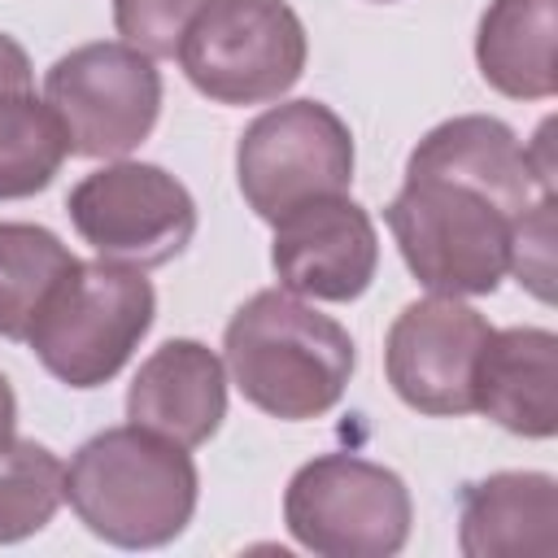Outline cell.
Returning a JSON list of instances; mask_svg holds the SVG:
<instances>
[{
	"label": "cell",
	"mask_w": 558,
	"mask_h": 558,
	"mask_svg": "<svg viewBox=\"0 0 558 558\" xmlns=\"http://www.w3.org/2000/svg\"><path fill=\"white\" fill-rule=\"evenodd\" d=\"M157 318V292L140 266L74 262L35 314L26 344L44 371L70 388L109 384Z\"/></svg>",
	"instance_id": "4"
},
{
	"label": "cell",
	"mask_w": 558,
	"mask_h": 558,
	"mask_svg": "<svg viewBox=\"0 0 558 558\" xmlns=\"http://www.w3.org/2000/svg\"><path fill=\"white\" fill-rule=\"evenodd\" d=\"M471 401L497 427L549 440L558 432V336L549 327H506L480 349Z\"/></svg>",
	"instance_id": "13"
},
{
	"label": "cell",
	"mask_w": 558,
	"mask_h": 558,
	"mask_svg": "<svg viewBox=\"0 0 558 558\" xmlns=\"http://www.w3.org/2000/svg\"><path fill=\"white\" fill-rule=\"evenodd\" d=\"M126 418L183 449L205 445L227 418V362L187 336L157 344L126 388Z\"/></svg>",
	"instance_id": "12"
},
{
	"label": "cell",
	"mask_w": 558,
	"mask_h": 558,
	"mask_svg": "<svg viewBox=\"0 0 558 558\" xmlns=\"http://www.w3.org/2000/svg\"><path fill=\"white\" fill-rule=\"evenodd\" d=\"M78 257L39 222H0V336L26 340L48 292Z\"/></svg>",
	"instance_id": "17"
},
{
	"label": "cell",
	"mask_w": 558,
	"mask_h": 558,
	"mask_svg": "<svg viewBox=\"0 0 558 558\" xmlns=\"http://www.w3.org/2000/svg\"><path fill=\"white\" fill-rule=\"evenodd\" d=\"M488 336L493 327L480 310H471L462 296L432 292L392 318L384 336V375L392 392L418 414H471V379Z\"/></svg>",
	"instance_id": "10"
},
{
	"label": "cell",
	"mask_w": 558,
	"mask_h": 558,
	"mask_svg": "<svg viewBox=\"0 0 558 558\" xmlns=\"http://www.w3.org/2000/svg\"><path fill=\"white\" fill-rule=\"evenodd\" d=\"M292 541L323 558H388L410 541L414 506L397 471L357 453H318L283 488Z\"/></svg>",
	"instance_id": "5"
},
{
	"label": "cell",
	"mask_w": 558,
	"mask_h": 558,
	"mask_svg": "<svg viewBox=\"0 0 558 558\" xmlns=\"http://www.w3.org/2000/svg\"><path fill=\"white\" fill-rule=\"evenodd\" d=\"M384 4H388V0H384Z\"/></svg>",
	"instance_id": "22"
},
{
	"label": "cell",
	"mask_w": 558,
	"mask_h": 558,
	"mask_svg": "<svg viewBox=\"0 0 558 558\" xmlns=\"http://www.w3.org/2000/svg\"><path fill=\"white\" fill-rule=\"evenodd\" d=\"M222 353L244 401L283 423L336 410L357 366L353 336L288 288L253 292L231 314Z\"/></svg>",
	"instance_id": "2"
},
{
	"label": "cell",
	"mask_w": 558,
	"mask_h": 558,
	"mask_svg": "<svg viewBox=\"0 0 558 558\" xmlns=\"http://www.w3.org/2000/svg\"><path fill=\"white\" fill-rule=\"evenodd\" d=\"M558 0H488L475 26V65L510 100H549L558 92Z\"/></svg>",
	"instance_id": "16"
},
{
	"label": "cell",
	"mask_w": 558,
	"mask_h": 558,
	"mask_svg": "<svg viewBox=\"0 0 558 558\" xmlns=\"http://www.w3.org/2000/svg\"><path fill=\"white\" fill-rule=\"evenodd\" d=\"M201 475L183 445L140 427H105L65 466V501L78 523L118 549H157L196 514Z\"/></svg>",
	"instance_id": "3"
},
{
	"label": "cell",
	"mask_w": 558,
	"mask_h": 558,
	"mask_svg": "<svg viewBox=\"0 0 558 558\" xmlns=\"http://www.w3.org/2000/svg\"><path fill=\"white\" fill-rule=\"evenodd\" d=\"M510 270L541 301H554V192H541L514 222Z\"/></svg>",
	"instance_id": "20"
},
{
	"label": "cell",
	"mask_w": 558,
	"mask_h": 558,
	"mask_svg": "<svg viewBox=\"0 0 558 558\" xmlns=\"http://www.w3.org/2000/svg\"><path fill=\"white\" fill-rule=\"evenodd\" d=\"M458 549L466 558H549L558 549V484L545 471H493L462 484Z\"/></svg>",
	"instance_id": "14"
},
{
	"label": "cell",
	"mask_w": 558,
	"mask_h": 558,
	"mask_svg": "<svg viewBox=\"0 0 558 558\" xmlns=\"http://www.w3.org/2000/svg\"><path fill=\"white\" fill-rule=\"evenodd\" d=\"M13 432H17V397H13V388L0 371V449L13 440Z\"/></svg>",
	"instance_id": "21"
},
{
	"label": "cell",
	"mask_w": 558,
	"mask_h": 558,
	"mask_svg": "<svg viewBox=\"0 0 558 558\" xmlns=\"http://www.w3.org/2000/svg\"><path fill=\"white\" fill-rule=\"evenodd\" d=\"M44 100L61 118L74 157H122L157 126L161 70L122 39H96L48 65Z\"/></svg>",
	"instance_id": "7"
},
{
	"label": "cell",
	"mask_w": 558,
	"mask_h": 558,
	"mask_svg": "<svg viewBox=\"0 0 558 558\" xmlns=\"http://www.w3.org/2000/svg\"><path fill=\"white\" fill-rule=\"evenodd\" d=\"M209 0H113V26L122 44L157 57H174L187 22L205 9Z\"/></svg>",
	"instance_id": "19"
},
{
	"label": "cell",
	"mask_w": 558,
	"mask_h": 558,
	"mask_svg": "<svg viewBox=\"0 0 558 558\" xmlns=\"http://www.w3.org/2000/svg\"><path fill=\"white\" fill-rule=\"evenodd\" d=\"M235 179L244 205L275 222L301 201L349 192L353 135L323 100H283L257 113L235 144Z\"/></svg>",
	"instance_id": "9"
},
{
	"label": "cell",
	"mask_w": 558,
	"mask_h": 558,
	"mask_svg": "<svg viewBox=\"0 0 558 558\" xmlns=\"http://www.w3.org/2000/svg\"><path fill=\"white\" fill-rule=\"evenodd\" d=\"M65 501V466L39 440H9L0 449V545L44 532Z\"/></svg>",
	"instance_id": "18"
},
{
	"label": "cell",
	"mask_w": 558,
	"mask_h": 558,
	"mask_svg": "<svg viewBox=\"0 0 558 558\" xmlns=\"http://www.w3.org/2000/svg\"><path fill=\"white\" fill-rule=\"evenodd\" d=\"M270 227V266L279 288L314 301H357L371 288L379 270V235L349 192L301 201Z\"/></svg>",
	"instance_id": "11"
},
{
	"label": "cell",
	"mask_w": 558,
	"mask_h": 558,
	"mask_svg": "<svg viewBox=\"0 0 558 558\" xmlns=\"http://www.w3.org/2000/svg\"><path fill=\"white\" fill-rule=\"evenodd\" d=\"M70 157L65 126L35 96L31 57L13 35H0V201L44 192Z\"/></svg>",
	"instance_id": "15"
},
{
	"label": "cell",
	"mask_w": 558,
	"mask_h": 558,
	"mask_svg": "<svg viewBox=\"0 0 558 558\" xmlns=\"http://www.w3.org/2000/svg\"><path fill=\"white\" fill-rule=\"evenodd\" d=\"M65 214L96 257L140 270L174 262L196 235L192 192L153 161H109L83 174L65 196Z\"/></svg>",
	"instance_id": "8"
},
{
	"label": "cell",
	"mask_w": 558,
	"mask_h": 558,
	"mask_svg": "<svg viewBox=\"0 0 558 558\" xmlns=\"http://www.w3.org/2000/svg\"><path fill=\"white\" fill-rule=\"evenodd\" d=\"M174 57L214 105H266L305 74L310 39L288 0H209Z\"/></svg>",
	"instance_id": "6"
},
{
	"label": "cell",
	"mask_w": 558,
	"mask_h": 558,
	"mask_svg": "<svg viewBox=\"0 0 558 558\" xmlns=\"http://www.w3.org/2000/svg\"><path fill=\"white\" fill-rule=\"evenodd\" d=\"M541 187L527 144L488 113L436 122L405 157V183L384 205L410 275L440 296H488L510 275L514 222Z\"/></svg>",
	"instance_id": "1"
}]
</instances>
